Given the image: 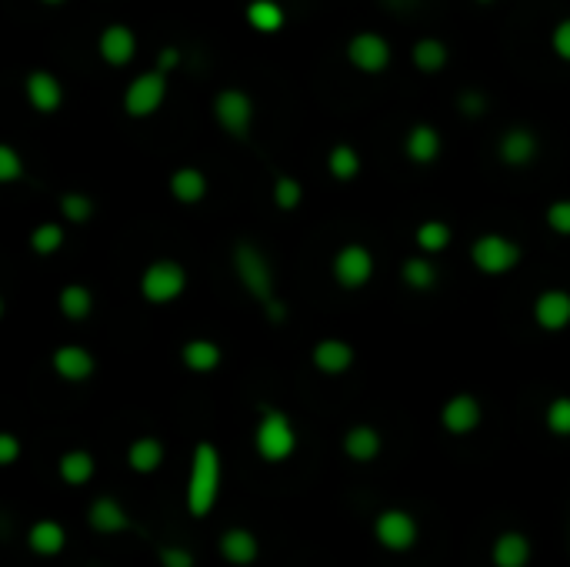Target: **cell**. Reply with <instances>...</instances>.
I'll use <instances>...</instances> for the list:
<instances>
[{
    "label": "cell",
    "instance_id": "1",
    "mask_svg": "<svg viewBox=\"0 0 570 567\" xmlns=\"http://www.w3.org/2000/svg\"><path fill=\"white\" fill-rule=\"evenodd\" d=\"M230 267H234L237 284L244 287L260 307L277 301L274 267H270V257L260 251L254 241H237L234 244V251H230Z\"/></svg>",
    "mask_w": 570,
    "mask_h": 567
},
{
    "label": "cell",
    "instance_id": "2",
    "mask_svg": "<svg viewBox=\"0 0 570 567\" xmlns=\"http://www.w3.org/2000/svg\"><path fill=\"white\" fill-rule=\"evenodd\" d=\"M520 261H524V247H520L510 234L484 231L470 241V264L484 277H507L514 274Z\"/></svg>",
    "mask_w": 570,
    "mask_h": 567
},
{
    "label": "cell",
    "instance_id": "3",
    "mask_svg": "<svg viewBox=\"0 0 570 567\" xmlns=\"http://www.w3.org/2000/svg\"><path fill=\"white\" fill-rule=\"evenodd\" d=\"M187 284H190L187 267L180 264L177 257H157V261H150L144 271H140V281H137L140 297L154 307L177 304L180 297H184Z\"/></svg>",
    "mask_w": 570,
    "mask_h": 567
},
{
    "label": "cell",
    "instance_id": "4",
    "mask_svg": "<svg viewBox=\"0 0 570 567\" xmlns=\"http://www.w3.org/2000/svg\"><path fill=\"white\" fill-rule=\"evenodd\" d=\"M220 491V454L214 444H197L194 464H190V484H187V507L190 514L204 517L217 501Z\"/></svg>",
    "mask_w": 570,
    "mask_h": 567
},
{
    "label": "cell",
    "instance_id": "5",
    "mask_svg": "<svg viewBox=\"0 0 570 567\" xmlns=\"http://www.w3.org/2000/svg\"><path fill=\"white\" fill-rule=\"evenodd\" d=\"M210 114H214V124L230 137V141H247L250 131H254V121H257L254 97L247 91H240V87H224V91H217L214 101H210Z\"/></svg>",
    "mask_w": 570,
    "mask_h": 567
},
{
    "label": "cell",
    "instance_id": "6",
    "mask_svg": "<svg viewBox=\"0 0 570 567\" xmlns=\"http://www.w3.org/2000/svg\"><path fill=\"white\" fill-rule=\"evenodd\" d=\"M167 94H170L167 74L160 71V67H150V71H140L134 81L124 87L120 107H124L130 121H150V117L167 104Z\"/></svg>",
    "mask_w": 570,
    "mask_h": 567
},
{
    "label": "cell",
    "instance_id": "7",
    "mask_svg": "<svg viewBox=\"0 0 570 567\" xmlns=\"http://www.w3.org/2000/svg\"><path fill=\"white\" fill-rule=\"evenodd\" d=\"M374 254H370L367 244H344L337 247L334 257H330V277H334L337 287L344 291H364V287L374 281Z\"/></svg>",
    "mask_w": 570,
    "mask_h": 567
},
{
    "label": "cell",
    "instance_id": "8",
    "mask_svg": "<svg viewBox=\"0 0 570 567\" xmlns=\"http://www.w3.org/2000/svg\"><path fill=\"white\" fill-rule=\"evenodd\" d=\"M347 64L354 67L357 74L377 77L384 74L390 64H394V47L384 34L377 31H357L347 41Z\"/></svg>",
    "mask_w": 570,
    "mask_h": 567
},
{
    "label": "cell",
    "instance_id": "9",
    "mask_svg": "<svg viewBox=\"0 0 570 567\" xmlns=\"http://www.w3.org/2000/svg\"><path fill=\"white\" fill-rule=\"evenodd\" d=\"M254 444H257V454L264 461H287L297 447V434H294V424L284 411H264L257 424V434H254Z\"/></svg>",
    "mask_w": 570,
    "mask_h": 567
},
{
    "label": "cell",
    "instance_id": "10",
    "mask_svg": "<svg viewBox=\"0 0 570 567\" xmlns=\"http://www.w3.org/2000/svg\"><path fill=\"white\" fill-rule=\"evenodd\" d=\"M497 161L507 167V171H527L530 164L540 157V137L534 127L527 124H510L504 134L497 137Z\"/></svg>",
    "mask_w": 570,
    "mask_h": 567
},
{
    "label": "cell",
    "instance_id": "11",
    "mask_svg": "<svg viewBox=\"0 0 570 567\" xmlns=\"http://www.w3.org/2000/svg\"><path fill=\"white\" fill-rule=\"evenodd\" d=\"M24 97L40 117H54L60 107H64V84H60V77L54 71H47V67H34V71H27L24 77Z\"/></svg>",
    "mask_w": 570,
    "mask_h": 567
},
{
    "label": "cell",
    "instance_id": "12",
    "mask_svg": "<svg viewBox=\"0 0 570 567\" xmlns=\"http://www.w3.org/2000/svg\"><path fill=\"white\" fill-rule=\"evenodd\" d=\"M97 57L107 67H117V71H120V67H127V64H134V57H137L134 27L124 24V21L107 24L104 31L97 34Z\"/></svg>",
    "mask_w": 570,
    "mask_h": 567
},
{
    "label": "cell",
    "instance_id": "13",
    "mask_svg": "<svg viewBox=\"0 0 570 567\" xmlns=\"http://www.w3.org/2000/svg\"><path fill=\"white\" fill-rule=\"evenodd\" d=\"M534 324L547 334H560L570 327V291L567 287H544L530 304Z\"/></svg>",
    "mask_w": 570,
    "mask_h": 567
},
{
    "label": "cell",
    "instance_id": "14",
    "mask_svg": "<svg viewBox=\"0 0 570 567\" xmlns=\"http://www.w3.org/2000/svg\"><path fill=\"white\" fill-rule=\"evenodd\" d=\"M440 154H444V137L434 124L420 121V124H410L407 134H404V157L410 164L417 167H430L440 161Z\"/></svg>",
    "mask_w": 570,
    "mask_h": 567
},
{
    "label": "cell",
    "instance_id": "15",
    "mask_svg": "<svg viewBox=\"0 0 570 567\" xmlns=\"http://www.w3.org/2000/svg\"><path fill=\"white\" fill-rule=\"evenodd\" d=\"M354 344L344 341V337H320V341L310 347V361H314V367L320 374H347L350 367H354Z\"/></svg>",
    "mask_w": 570,
    "mask_h": 567
},
{
    "label": "cell",
    "instance_id": "16",
    "mask_svg": "<svg viewBox=\"0 0 570 567\" xmlns=\"http://www.w3.org/2000/svg\"><path fill=\"white\" fill-rule=\"evenodd\" d=\"M50 364H54L57 377H64L70 384L87 381V377H94V371H97L94 354H90L84 344H60L54 357H50Z\"/></svg>",
    "mask_w": 570,
    "mask_h": 567
},
{
    "label": "cell",
    "instance_id": "17",
    "mask_svg": "<svg viewBox=\"0 0 570 567\" xmlns=\"http://www.w3.org/2000/svg\"><path fill=\"white\" fill-rule=\"evenodd\" d=\"M167 191H170V197H174L177 204L194 207V204H200V201H207V194H210V181H207V174L200 171V167H194V164H184V167H177V171L170 174Z\"/></svg>",
    "mask_w": 570,
    "mask_h": 567
},
{
    "label": "cell",
    "instance_id": "18",
    "mask_svg": "<svg viewBox=\"0 0 570 567\" xmlns=\"http://www.w3.org/2000/svg\"><path fill=\"white\" fill-rule=\"evenodd\" d=\"M480 417H484V411H480V401L474 394H454L440 411V424L450 434H470L480 424Z\"/></svg>",
    "mask_w": 570,
    "mask_h": 567
},
{
    "label": "cell",
    "instance_id": "19",
    "mask_svg": "<svg viewBox=\"0 0 570 567\" xmlns=\"http://www.w3.org/2000/svg\"><path fill=\"white\" fill-rule=\"evenodd\" d=\"M377 537L390 551H407V547L417 541V524L414 517L404 511H387L377 517Z\"/></svg>",
    "mask_w": 570,
    "mask_h": 567
},
{
    "label": "cell",
    "instance_id": "20",
    "mask_svg": "<svg viewBox=\"0 0 570 567\" xmlns=\"http://www.w3.org/2000/svg\"><path fill=\"white\" fill-rule=\"evenodd\" d=\"M397 274H400V284L407 287V291H414V294H427V291H434L437 281H440V271H437V264L430 261V254H410L400 261L397 267Z\"/></svg>",
    "mask_w": 570,
    "mask_h": 567
},
{
    "label": "cell",
    "instance_id": "21",
    "mask_svg": "<svg viewBox=\"0 0 570 567\" xmlns=\"http://www.w3.org/2000/svg\"><path fill=\"white\" fill-rule=\"evenodd\" d=\"M180 361H184L187 371L210 374L224 361V351H220V344L210 341V337H190V341L180 347Z\"/></svg>",
    "mask_w": 570,
    "mask_h": 567
},
{
    "label": "cell",
    "instance_id": "22",
    "mask_svg": "<svg viewBox=\"0 0 570 567\" xmlns=\"http://www.w3.org/2000/svg\"><path fill=\"white\" fill-rule=\"evenodd\" d=\"M410 64L427 77L440 74L450 64V47L440 37H417L414 47H410Z\"/></svg>",
    "mask_w": 570,
    "mask_h": 567
},
{
    "label": "cell",
    "instance_id": "23",
    "mask_svg": "<svg viewBox=\"0 0 570 567\" xmlns=\"http://www.w3.org/2000/svg\"><path fill=\"white\" fill-rule=\"evenodd\" d=\"M244 21L254 27L257 34H280L287 24V11L280 0H250L244 7Z\"/></svg>",
    "mask_w": 570,
    "mask_h": 567
},
{
    "label": "cell",
    "instance_id": "24",
    "mask_svg": "<svg viewBox=\"0 0 570 567\" xmlns=\"http://www.w3.org/2000/svg\"><path fill=\"white\" fill-rule=\"evenodd\" d=\"M57 311L67 317V321H87L90 314H94V291H90L87 284H64L57 291Z\"/></svg>",
    "mask_w": 570,
    "mask_h": 567
},
{
    "label": "cell",
    "instance_id": "25",
    "mask_svg": "<svg viewBox=\"0 0 570 567\" xmlns=\"http://www.w3.org/2000/svg\"><path fill=\"white\" fill-rule=\"evenodd\" d=\"M414 244L420 254H444L450 244H454V227L447 221H440V217H430V221H420L417 231H414Z\"/></svg>",
    "mask_w": 570,
    "mask_h": 567
},
{
    "label": "cell",
    "instance_id": "26",
    "mask_svg": "<svg viewBox=\"0 0 570 567\" xmlns=\"http://www.w3.org/2000/svg\"><path fill=\"white\" fill-rule=\"evenodd\" d=\"M64 244H67V231L60 221H40L27 237V247L37 257H54L64 251Z\"/></svg>",
    "mask_w": 570,
    "mask_h": 567
},
{
    "label": "cell",
    "instance_id": "27",
    "mask_svg": "<svg viewBox=\"0 0 570 567\" xmlns=\"http://www.w3.org/2000/svg\"><path fill=\"white\" fill-rule=\"evenodd\" d=\"M360 167H364V161H360L354 144H334L327 151V174L340 184L354 181V177L360 174Z\"/></svg>",
    "mask_w": 570,
    "mask_h": 567
},
{
    "label": "cell",
    "instance_id": "28",
    "mask_svg": "<svg viewBox=\"0 0 570 567\" xmlns=\"http://www.w3.org/2000/svg\"><path fill=\"white\" fill-rule=\"evenodd\" d=\"M344 451H347V457H354V461H374L380 454V434L367 424L350 427L344 437Z\"/></svg>",
    "mask_w": 570,
    "mask_h": 567
},
{
    "label": "cell",
    "instance_id": "29",
    "mask_svg": "<svg viewBox=\"0 0 570 567\" xmlns=\"http://www.w3.org/2000/svg\"><path fill=\"white\" fill-rule=\"evenodd\" d=\"M57 211L67 224H90L97 214V204H94V197L84 191H64L57 201Z\"/></svg>",
    "mask_w": 570,
    "mask_h": 567
},
{
    "label": "cell",
    "instance_id": "30",
    "mask_svg": "<svg viewBox=\"0 0 570 567\" xmlns=\"http://www.w3.org/2000/svg\"><path fill=\"white\" fill-rule=\"evenodd\" d=\"M270 201H274L277 211H297L300 204H304V184H300V177L294 174H277L274 184H270Z\"/></svg>",
    "mask_w": 570,
    "mask_h": 567
},
{
    "label": "cell",
    "instance_id": "31",
    "mask_svg": "<svg viewBox=\"0 0 570 567\" xmlns=\"http://www.w3.org/2000/svg\"><path fill=\"white\" fill-rule=\"evenodd\" d=\"M127 461H130V467H134V471L150 474L160 461H164V444H160L157 437H140V441L130 444Z\"/></svg>",
    "mask_w": 570,
    "mask_h": 567
},
{
    "label": "cell",
    "instance_id": "32",
    "mask_svg": "<svg viewBox=\"0 0 570 567\" xmlns=\"http://www.w3.org/2000/svg\"><path fill=\"white\" fill-rule=\"evenodd\" d=\"M527 557H530L527 537H520V534L497 537V544H494V561H497V567H524Z\"/></svg>",
    "mask_w": 570,
    "mask_h": 567
},
{
    "label": "cell",
    "instance_id": "33",
    "mask_svg": "<svg viewBox=\"0 0 570 567\" xmlns=\"http://www.w3.org/2000/svg\"><path fill=\"white\" fill-rule=\"evenodd\" d=\"M90 524H94L97 531H104V534H114V531H124L130 521H127V514L120 511L117 501H110V497H100V501L90 507Z\"/></svg>",
    "mask_w": 570,
    "mask_h": 567
},
{
    "label": "cell",
    "instance_id": "34",
    "mask_svg": "<svg viewBox=\"0 0 570 567\" xmlns=\"http://www.w3.org/2000/svg\"><path fill=\"white\" fill-rule=\"evenodd\" d=\"M64 544H67L64 527L54 521H40L34 524V531H30V547H34L37 554H60Z\"/></svg>",
    "mask_w": 570,
    "mask_h": 567
},
{
    "label": "cell",
    "instance_id": "35",
    "mask_svg": "<svg viewBox=\"0 0 570 567\" xmlns=\"http://www.w3.org/2000/svg\"><path fill=\"white\" fill-rule=\"evenodd\" d=\"M220 551H224L227 561L250 564L257 557V541H254V534H247V531H227L224 541H220Z\"/></svg>",
    "mask_w": 570,
    "mask_h": 567
},
{
    "label": "cell",
    "instance_id": "36",
    "mask_svg": "<svg viewBox=\"0 0 570 567\" xmlns=\"http://www.w3.org/2000/svg\"><path fill=\"white\" fill-rule=\"evenodd\" d=\"M90 474H94V457L87 451H67L60 457V477L67 484H84L90 481Z\"/></svg>",
    "mask_w": 570,
    "mask_h": 567
},
{
    "label": "cell",
    "instance_id": "37",
    "mask_svg": "<svg viewBox=\"0 0 570 567\" xmlns=\"http://www.w3.org/2000/svg\"><path fill=\"white\" fill-rule=\"evenodd\" d=\"M487 111H490V97L480 87H467V91L457 94V114L464 121H480V117H487Z\"/></svg>",
    "mask_w": 570,
    "mask_h": 567
},
{
    "label": "cell",
    "instance_id": "38",
    "mask_svg": "<svg viewBox=\"0 0 570 567\" xmlns=\"http://www.w3.org/2000/svg\"><path fill=\"white\" fill-rule=\"evenodd\" d=\"M27 161L14 144H0V184H17L24 181Z\"/></svg>",
    "mask_w": 570,
    "mask_h": 567
},
{
    "label": "cell",
    "instance_id": "39",
    "mask_svg": "<svg viewBox=\"0 0 570 567\" xmlns=\"http://www.w3.org/2000/svg\"><path fill=\"white\" fill-rule=\"evenodd\" d=\"M544 224H547L557 237H570V197H557V201L547 204Z\"/></svg>",
    "mask_w": 570,
    "mask_h": 567
},
{
    "label": "cell",
    "instance_id": "40",
    "mask_svg": "<svg viewBox=\"0 0 570 567\" xmlns=\"http://www.w3.org/2000/svg\"><path fill=\"white\" fill-rule=\"evenodd\" d=\"M547 427L560 437H570V397H554L547 404Z\"/></svg>",
    "mask_w": 570,
    "mask_h": 567
},
{
    "label": "cell",
    "instance_id": "41",
    "mask_svg": "<svg viewBox=\"0 0 570 567\" xmlns=\"http://www.w3.org/2000/svg\"><path fill=\"white\" fill-rule=\"evenodd\" d=\"M550 51L560 64H570V17H560V21L550 27Z\"/></svg>",
    "mask_w": 570,
    "mask_h": 567
},
{
    "label": "cell",
    "instance_id": "42",
    "mask_svg": "<svg viewBox=\"0 0 570 567\" xmlns=\"http://www.w3.org/2000/svg\"><path fill=\"white\" fill-rule=\"evenodd\" d=\"M160 561H164V567H194V557H190L184 547H164Z\"/></svg>",
    "mask_w": 570,
    "mask_h": 567
},
{
    "label": "cell",
    "instance_id": "43",
    "mask_svg": "<svg viewBox=\"0 0 570 567\" xmlns=\"http://www.w3.org/2000/svg\"><path fill=\"white\" fill-rule=\"evenodd\" d=\"M154 67H160V71H164V74L177 71V67H180V47H174V44L160 47V51H157V64H154Z\"/></svg>",
    "mask_w": 570,
    "mask_h": 567
},
{
    "label": "cell",
    "instance_id": "44",
    "mask_svg": "<svg viewBox=\"0 0 570 567\" xmlns=\"http://www.w3.org/2000/svg\"><path fill=\"white\" fill-rule=\"evenodd\" d=\"M20 454V441L14 434H0V461L4 464H14Z\"/></svg>",
    "mask_w": 570,
    "mask_h": 567
},
{
    "label": "cell",
    "instance_id": "45",
    "mask_svg": "<svg viewBox=\"0 0 570 567\" xmlns=\"http://www.w3.org/2000/svg\"><path fill=\"white\" fill-rule=\"evenodd\" d=\"M384 7L390 14H407V11H414V7H417V0H384Z\"/></svg>",
    "mask_w": 570,
    "mask_h": 567
},
{
    "label": "cell",
    "instance_id": "46",
    "mask_svg": "<svg viewBox=\"0 0 570 567\" xmlns=\"http://www.w3.org/2000/svg\"><path fill=\"white\" fill-rule=\"evenodd\" d=\"M37 4H44V7H64L67 0H37Z\"/></svg>",
    "mask_w": 570,
    "mask_h": 567
},
{
    "label": "cell",
    "instance_id": "47",
    "mask_svg": "<svg viewBox=\"0 0 570 567\" xmlns=\"http://www.w3.org/2000/svg\"><path fill=\"white\" fill-rule=\"evenodd\" d=\"M474 4H480V7H490V4H494V0H474Z\"/></svg>",
    "mask_w": 570,
    "mask_h": 567
}]
</instances>
